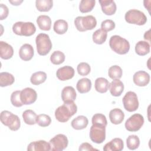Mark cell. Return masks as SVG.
<instances>
[{"mask_svg":"<svg viewBox=\"0 0 151 151\" xmlns=\"http://www.w3.org/2000/svg\"><path fill=\"white\" fill-rule=\"evenodd\" d=\"M77 111V106L74 101H64L63 104L59 106L55 111L56 119L62 123L69 120L71 117L74 115Z\"/></svg>","mask_w":151,"mask_h":151,"instance_id":"cell-1","label":"cell"},{"mask_svg":"<svg viewBox=\"0 0 151 151\" xmlns=\"http://www.w3.org/2000/svg\"><path fill=\"white\" fill-rule=\"evenodd\" d=\"M109 45L114 52L120 55L127 54L130 50L129 42L126 39L117 35L110 37Z\"/></svg>","mask_w":151,"mask_h":151,"instance_id":"cell-2","label":"cell"},{"mask_svg":"<svg viewBox=\"0 0 151 151\" xmlns=\"http://www.w3.org/2000/svg\"><path fill=\"white\" fill-rule=\"evenodd\" d=\"M0 119L1 123L9 127L11 130L17 131L21 126L20 119L16 114L8 110H4L1 113Z\"/></svg>","mask_w":151,"mask_h":151,"instance_id":"cell-3","label":"cell"},{"mask_svg":"<svg viewBox=\"0 0 151 151\" xmlns=\"http://www.w3.org/2000/svg\"><path fill=\"white\" fill-rule=\"evenodd\" d=\"M74 25L78 31L84 32L94 29L96 27L97 21L93 15L78 16L74 19Z\"/></svg>","mask_w":151,"mask_h":151,"instance_id":"cell-4","label":"cell"},{"mask_svg":"<svg viewBox=\"0 0 151 151\" xmlns=\"http://www.w3.org/2000/svg\"><path fill=\"white\" fill-rule=\"evenodd\" d=\"M35 43L37 52L40 55H46L52 48V42L48 34L40 33L36 37Z\"/></svg>","mask_w":151,"mask_h":151,"instance_id":"cell-5","label":"cell"},{"mask_svg":"<svg viewBox=\"0 0 151 151\" xmlns=\"http://www.w3.org/2000/svg\"><path fill=\"white\" fill-rule=\"evenodd\" d=\"M12 31L18 35L29 37L34 34L36 27L32 22L18 21L13 25Z\"/></svg>","mask_w":151,"mask_h":151,"instance_id":"cell-6","label":"cell"},{"mask_svg":"<svg viewBox=\"0 0 151 151\" xmlns=\"http://www.w3.org/2000/svg\"><path fill=\"white\" fill-rule=\"evenodd\" d=\"M126 21L129 24L143 25L147 21L146 15L138 9H132L127 11L124 15Z\"/></svg>","mask_w":151,"mask_h":151,"instance_id":"cell-7","label":"cell"},{"mask_svg":"<svg viewBox=\"0 0 151 151\" xmlns=\"http://www.w3.org/2000/svg\"><path fill=\"white\" fill-rule=\"evenodd\" d=\"M122 102L125 110L129 112L136 111L139 105L137 94L132 91L126 93L122 99Z\"/></svg>","mask_w":151,"mask_h":151,"instance_id":"cell-8","label":"cell"},{"mask_svg":"<svg viewBox=\"0 0 151 151\" xmlns=\"http://www.w3.org/2000/svg\"><path fill=\"white\" fill-rule=\"evenodd\" d=\"M144 124L143 116L139 113L132 115L125 122V128L129 132H137Z\"/></svg>","mask_w":151,"mask_h":151,"instance_id":"cell-9","label":"cell"},{"mask_svg":"<svg viewBox=\"0 0 151 151\" xmlns=\"http://www.w3.org/2000/svg\"><path fill=\"white\" fill-rule=\"evenodd\" d=\"M90 137L94 143H102L106 139V127L99 124H93L90 129Z\"/></svg>","mask_w":151,"mask_h":151,"instance_id":"cell-10","label":"cell"},{"mask_svg":"<svg viewBox=\"0 0 151 151\" xmlns=\"http://www.w3.org/2000/svg\"><path fill=\"white\" fill-rule=\"evenodd\" d=\"M51 150L62 151L65 149L68 144L67 136L63 134H58L50 140Z\"/></svg>","mask_w":151,"mask_h":151,"instance_id":"cell-11","label":"cell"},{"mask_svg":"<svg viewBox=\"0 0 151 151\" xmlns=\"http://www.w3.org/2000/svg\"><path fill=\"white\" fill-rule=\"evenodd\" d=\"M21 100L23 104L28 105L34 103L37 99V94L35 90L26 87L21 91Z\"/></svg>","mask_w":151,"mask_h":151,"instance_id":"cell-12","label":"cell"},{"mask_svg":"<svg viewBox=\"0 0 151 151\" xmlns=\"http://www.w3.org/2000/svg\"><path fill=\"white\" fill-rule=\"evenodd\" d=\"M150 75L146 71L140 70L136 72L133 76L134 83L140 87L147 86L150 82Z\"/></svg>","mask_w":151,"mask_h":151,"instance_id":"cell-13","label":"cell"},{"mask_svg":"<svg viewBox=\"0 0 151 151\" xmlns=\"http://www.w3.org/2000/svg\"><path fill=\"white\" fill-rule=\"evenodd\" d=\"M74 69L69 65L63 66L59 68L57 72V77L61 81H66L71 79L74 76Z\"/></svg>","mask_w":151,"mask_h":151,"instance_id":"cell-14","label":"cell"},{"mask_svg":"<svg viewBox=\"0 0 151 151\" xmlns=\"http://www.w3.org/2000/svg\"><path fill=\"white\" fill-rule=\"evenodd\" d=\"M28 151H49L51 150L50 143L45 140H40L30 143L27 147Z\"/></svg>","mask_w":151,"mask_h":151,"instance_id":"cell-15","label":"cell"},{"mask_svg":"<svg viewBox=\"0 0 151 151\" xmlns=\"http://www.w3.org/2000/svg\"><path fill=\"white\" fill-rule=\"evenodd\" d=\"M99 3L101 5L103 12L107 15H112L116 11V4L112 0H100Z\"/></svg>","mask_w":151,"mask_h":151,"instance_id":"cell-16","label":"cell"},{"mask_svg":"<svg viewBox=\"0 0 151 151\" xmlns=\"http://www.w3.org/2000/svg\"><path fill=\"white\" fill-rule=\"evenodd\" d=\"M34 48L29 44H24L19 48V55L21 60L24 61H29L34 56Z\"/></svg>","mask_w":151,"mask_h":151,"instance_id":"cell-17","label":"cell"},{"mask_svg":"<svg viewBox=\"0 0 151 151\" xmlns=\"http://www.w3.org/2000/svg\"><path fill=\"white\" fill-rule=\"evenodd\" d=\"M124 148V143L120 138H114L103 147L104 151H121Z\"/></svg>","mask_w":151,"mask_h":151,"instance_id":"cell-18","label":"cell"},{"mask_svg":"<svg viewBox=\"0 0 151 151\" xmlns=\"http://www.w3.org/2000/svg\"><path fill=\"white\" fill-rule=\"evenodd\" d=\"M110 94L115 97L120 96L124 90V84L119 79H114L109 84Z\"/></svg>","mask_w":151,"mask_h":151,"instance_id":"cell-19","label":"cell"},{"mask_svg":"<svg viewBox=\"0 0 151 151\" xmlns=\"http://www.w3.org/2000/svg\"><path fill=\"white\" fill-rule=\"evenodd\" d=\"M14 54L13 47L6 42L0 41V56L4 60L10 59Z\"/></svg>","mask_w":151,"mask_h":151,"instance_id":"cell-20","label":"cell"},{"mask_svg":"<svg viewBox=\"0 0 151 151\" xmlns=\"http://www.w3.org/2000/svg\"><path fill=\"white\" fill-rule=\"evenodd\" d=\"M124 114L123 111L118 108H115L110 110L109 113V119L110 122L114 124H120L124 120Z\"/></svg>","mask_w":151,"mask_h":151,"instance_id":"cell-21","label":"cell"},{"mask_svg":"<svg viewBox=\"0 0 151 151\" xmlns=\"http://www.w3.org/2000/svg\"><path fill=\"white\" fill-rule=\"evenodd\" d=\"M77 94L75 89L72 86H66L63 88L61 91V99L64 101H74Z\"/></svg>","mask_w":151,"mask_h":151,"instance_id":"cell-22","label":"cell"},{"mask_svg":"<svg viewBox=\"0 0 151 151\" xmlns=\"http://www.w3.org/2000/svg\"><path fill=\"white\" fill-rule=\"evenodd\" d=\"M88 123V119L83 115L78 116L74 118L71 123V126L76 130H82L85 129Z\"/></svg>","mask_w":151,"mask_h":151,"instance_id":"cell-23","label":"cell"},{"mask_svg":"<svg viewBox=\"0 0 151 151\" xmlns=\"http://www.w3.org/2000/svg\"><path fill=\"white\" fill-rule=\"evenodd\" d=\"M76 88L80 93H88L91 88V81L88 78H82L77 81Z\"/></svg>","mask_w":151,"mask_h":151,"instance_id":"cell-24","label":"cell"},{"mask_svg":"<svg viewBox=\"0 0 151 151\" xmlns=\"http://www.w3.org/2000/svg\"><path fill=\"white\" fill-rule=\"evenodd\" d=\"M37 23L39 28L44 31H49L51 27V19L50 17L45 15H41L37 19Z\"/></svg>","mask_w":151,"mask_h":151,"instance_id":"cell-25","label":"cell"},{"mask_svg":"<svg viewBox=\"0 0 151 151\" xmlns=\"http://www.w3.org/2000/svg\"><path fill=\"white\" fill-rule=\"evenodd\" d=\"M150 44L145 41H139L135 45L136 53L140 56H144L150 52Z\"/></svg>","mask_w":151,"mask_h":151,"instance_id":"cell-26","label":"cell"},{"mask_svg":"<svg viewBox=\"0 0 151 151\" xmlns=\"http://www.w3.org/2000/svg\"><path fill=\"white\" fill-rule=\"evenodd\" d=\"M109 81L103 77H99L95 80V89L100 93H106L109 87Z\"/></svg>","mask_w":151,"mask_h":151,"instance_id":"cell-27","label":"cell"},{"mask_svg":"<svg viewBox=\"0 0 151 151\" xmlns=\"http://www.w3.org/2000/svg\"><path fill=\"white\" fill-rule=\"evenodd\" d=\"M15 81L14 76L8 72H1L0 73V86L6 87L12 85Z\"/></svg>","mask_w":151,"mask_h":151,"instance_id":"cell-28","label":"cell"},{"mask_svg":"<svg viewBox=\"0 0 151 151\" xmlns=\"http://www.w3.org/2000/svg\"><path fill=\"white\" fill-rule=\"evenodd\" d=\"M68 28V23L64 19H58L54 23L53 29L55 32L57 34H65Z\"/></svg>","mask_w":151,"mask_h":151,"instance_id":"cell-29","label":"cell"},{"mask_svg":"<svg viewBox=\"0 0 151 151\" xmlns=\"http://www.w3.org/2000/svg\"><path fill=\"white\" fill-rule=\"evenodd\" d=\"M37 115L35 111L28 109L25 110L22 113V118L25 124L28 125H34L36 123Z\"/></svg>","mask_w":151,"mask_h":151,"instance_id":"cell-30","label":"cell"},{"mask_svg":"<svg viewBox=\"0 0 151 151\" xmlns=\"http://www.w3.org/2000/svg\"><path fill=\"white\" fill-rule=\"evenodd\" d=\"M107 33L102 29H97L92 35L93 41L97 44H103L106 40Z\"/></svg>","mask_w":151,"mask_h":151,"instance_id":"cell-31","label":"cell"},{"mask_svg":"<svg viewBox=\"0 0 151 151\" xmlns=\"http://www.w3.org/2000/svg\"><path fill=\"white\" fill-rule=\"evenodd\" d=\"M47 79V74L44 71H37L32 74L30 78V81L33 85L38 86L44 82Z\"/></svg>","mask_w":151,"mask_h":151,"instance_id":"cell-32","label":"cell"},{"mask_svg":"<svg viewBox=\"0 0 151 151\" xmlns=\"http://www.w3.org/2000/svg\"><path fill=\"white\" fill-rule=\"evenodd\" d=\"M35 6L39 11L47 12L52 8L53 1L52 0H37Z\"/></svg>","mask_w":151,"mask_h":151,"instance_id":"cell-33","label":"cell"},{"mask_svg":"<svg viewBox=\"0 0 151 151\" xmlns=\"http://www.w3.org/2000/svg\"><path fill=\"white\" fill-rule=\"evenodd\" d=\"M95 4V0H81L79 5V10L82 13L89 12L92 11Z\"/></svg>","mask_w":151,"mask_h":151,"instance_id":"cell-34","label":"cell"},{"mask_svg":"<svg viewBox=\"0 0 151 151\" xmlns=\"http://www.w3.org/2000/svg\"><path fill=\"white\" fill-rule=\"evenodd\" d=\"M126 145L129 149L135 150L137 149L140 145V139L137 135H130L126 139Z\"/></svg>","mask_w":151,"mask_h":151,"instance_id":"cell-35","label":"cell"},{"mask_svg":"<svg viewBox=\"0 0 151 151\" xmlns=\"http://www.w3.org/2000/svg\"><path fill=\"white\" fill-rule=\"evenodd\" d=\"M122 69L117 65L111 66L108 70V75L109 77L113 80L120 79L122 76Z\"/></svg>","mask_w":151,"mask_h":151,"instance_id":"cell-36","label":"cell"},{"mask_svg":"<svg viewBox=\"0 0 151 151\" xmlns=\"http://www.w3.org/2000/svg\"><path fill=\"white\" fill-rule=\"evenodd\" d=\"M65 58L64 54L60 51H54L50 56L51 62L55 65H59L62 64Z\"/></svg>","mask_w":151,"mask_h":151,"instance_id":"cell-37","label":"cell"},{"mask_svg":"<svg viewBox=\"0 0 151 151\" xmlns=\"http://www.w3.org/2000/svg\"><path fill=\"white\" fill-rule=\"evenodd\" d=\"M51 123V117L45 114H40L37 116L36 123L41 127L48 126Z\"/></svg>","mask_w":151,"mask_h":151,"instance_id":"cell-38","label":"cell"},{"mask_svg":"<svg viewBox=\"0 0 151 151\" xmlns=\"http://www.w3.org/2000/svg\"><path fill=\"white\" fill-rule=\"evenodd\" d=\"M93 124H99L106 127L107 121L106 116L101 113H96L94 114L91 119Z\"/></svg>","mask_w":151,"mask_h":151,"instance_id":"cell-39","label":"cell"},{"mask_svg":"<svg viewBox=\"0 0 151 151\" xmlns=\"http://www.w3.org/2000/svg\"><path fill=\"white\" fill-rule=\"evenodd\" d=\"M21 91L16 90L11 94V102L12 104L17 107H20L24 104L21 100Z\"/></svg>","mask_w":151,"mask_h":151,"instance_id":"cell-40","label":"cell"},{"mask_svg":"<svg viewBox=\"0 0 151 151\" xmlns=\"http://www.w3.org/2000/svg\"><path fill=\"white\" fill-rule=\"evenodd\" d=\"M77 70L79 75L85 76L90 73L91 67L88 63L81 62L78 64L77 67Z\"/></svg>","mask_w":151,"mask_h":151,"instance_id":"cell-41","label":"cell"},{"mask_svg":"<svg viewBox=\"0 0 151 151\" xmlns=\"http://www.w3.org/2000/svg\"><path fill=\"white\" fill-rule=\"evenodd\" d=\"M115 23L111 19H106L102 21L101 24V29L105 31L106 32L110 31L114 29Z\"/></svg>","mask_w":151,"mask_h":151,"instance_id":"cell-42","label":"cell"},{"mask_svg":"<svg viewBox=\"0 0 151 151\" xmlns=\"http://www.w3.org/2000/svg\"><path fill=\"white\" fill-rule=\"evenodd\" d=\"M78 150L80 151H94V150H99L97 149L94 148L92 145L88 143L84 142L80 145Z\"/></svg>","mask_w":151,"mask_h":151,"instance_id":"cell-43","label":"cell"},{"mask_svg":"<svg viewBox=\"0 0 151 151\" xmlns=\"http://www.w3.org/2000/svg\"><path fill=\"white\" fill-rule=\"evenodd\" d=\"M0 9H1V18H0L1 19H0L3 20L8 17L9 10L8 7L3 4H0Z\"/></svg>","mask_w":151,"mask_h":151,"instance_id":"cell-44","label":"cell"},{"mask_svg":"<svg viewBox=\"0 0 151 151\" xmlns=\"http://www.w3.org/2000/svg\"><path fill=\"white\" fill-rule=\"evenodd\" d=\"M9 2L11 3V4H12L13 5H19L22 2H23V1L22 0H21V1H19V0H17V1H12V0H9Z\"/></svg>","mask_w":151,"mask_h":151,"instance_id":"cell-45","label":"cell"},{"mask_svg":"<svg viewBox=\"0 0 151 151\" xmlns=\"http://www.w3.org/2000/svg\"><path fill=\"white\" fill-rule=\"evenodd\" d=\"M150 29H149L147 31L145 32V33L144 34V38L145 40H147L149 41L148 42H149L150 41Z\"/></svg>","mask_w":151,"mask_h":151,"instance_id":"cell-46","label":"cell"}]
</instances>
